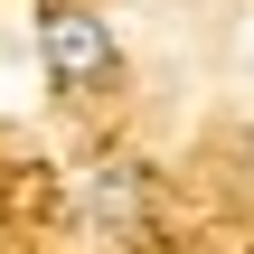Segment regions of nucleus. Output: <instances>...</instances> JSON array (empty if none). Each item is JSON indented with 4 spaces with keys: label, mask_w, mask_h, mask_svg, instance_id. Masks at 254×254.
Wrapping results in <instances>:
<instances>
[{
    "label": "nucleus",
    "mask_w": 254,
    "mask_h": 254,
    "mask_svg": "<svg viewBox=\"0 0 254 254\" xmlns=\"http://www.w3.org/2000/svg\"><path fill=\"white\" fill-rule=\"evenodd\" d=\"M38 57H47L57 85L94 94V85L113 75V28H104V9H85V0H38Z\"/></svg>",
    "instance_id": "f257e3e1"
}]
</instances>
